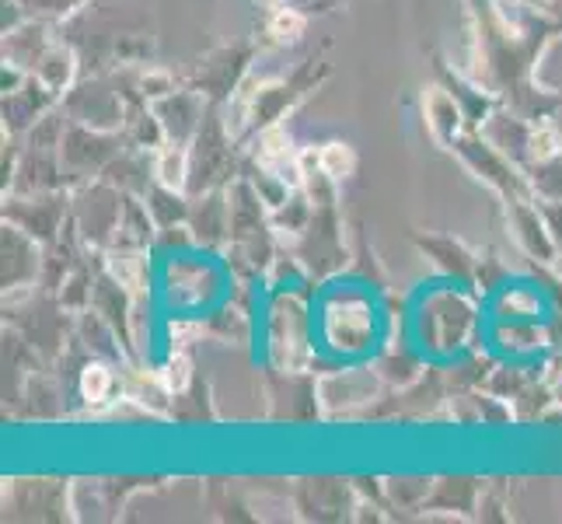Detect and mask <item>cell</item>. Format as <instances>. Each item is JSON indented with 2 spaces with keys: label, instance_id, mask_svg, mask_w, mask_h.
Masks as SVG:
<instances>
[{
  "label": "cell",
  "instance_id": "8992f818",
  "mask_svg": "<svg viewBox=\"0 0 562 524\" xmlns=\"http://www.w3.org/2000/svg\"><path fill=\"white\" fill-rule=\"evenodd\" d=\"M555 137H552V133H541V137H535V154H541V158H546V154H552L555 147Z\"/></svg>",
  "mask_w": 562,
  "mask_h": 524
},
{
  "label": "cell",
  "instance_id": "7a4b0ae2",
  "mask_svg": "<svg viewBox=\"0 0 562 524\" xmlns=\"http://www.w3.org/2000/svg\"><path fill=\"white\" fill-rule=\"evenodd\" d=\"M109 384H112V378H109L105 367H88L85 378H81V392L91 402H102L109 395Z\"/></svg>",
  "mask_w": 562,
  "mask_h": 524
},
{
  "label": "cell",
  "instance_id": "277c9868",
  "mask_svg": "<svg viewBox=\"0 0 562 524\" xmlns=\"http://www.w3.org/2000/svg\"><path fill=\"white\" fill-rule=\"evenodd\" d=\"M182 171H186V158H182V150H168L165 158H161V179L168 186H182Z\"/></svg>",
  "mask_w": 562,
  "mask_h": 524
},
{
  "label": "cell",
  "instance_id": "3957f363",
  "mask_svg": "<svg viewBox=\"0 0 562 524\" xmlns=\"http://www.w3.org/2000/svg\"><path fill=\"white\" fill-rule=\"evenodd\" d=\"M269 32H273L277 38H297L304 32V18L297 11H280L273 14V22H269Z\"/></svg>",
  "mask_w": 562,
  "mask_h": 524
},
{
  "label": "cell",
  "instance_id": "5b68a950",
  "mask_svg": "<svg viewBox=\"0 0 562 524\" xmlns=\"http://www.w3.org/2000/svg\"><path fill=\"white\" fill-rule=\"evenodd\" d=\"M186 378H189V364L186 360H171V367H168V384L171 388H182Z\"/></svg>",
  "mask_w": 562,
  "mask_h": 524
},
{
  "label": "cell",
  "instance_id": "6da1fadb",
  "mask_svg": "<svg viewBox=\"0 0 562 524\" xmlns=\"http://www.w3.org/2000/svg\"><path fill=\"white\" fill-rule=\"evenodd\" d=\"M353 165H357V158L346 144H328L322 150V168H325V175H333V179H346V175L353 171Z\"/></svg>",
  "mask_w": 562,
  "mask_h": 524
}]
</instances>
